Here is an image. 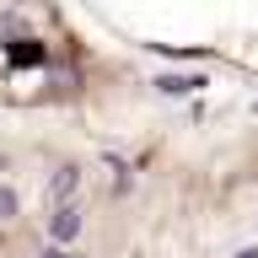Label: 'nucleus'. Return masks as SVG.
Returning <instances> with one entry per match:
<instances>
[{
	"label": "nucleus",
	"instance_id": "obj_6",
	"mask_svg": "<svg viewBox=\"0 0 258 258\" xmlns=\"http://www.w3.org/2000/svg\"><path fill=\"white\" fill-rule=\"evenodd\" d=\"M43 258H70V253H59V247H48V253H43Z\"/></svg>",
	"mask_w": 258,
	"mask_h": 258
},
{
	"label": "nucleus",
	"instance_id": "obj_2",
	"mask_svg": "<svg viewBox=\"0 0 258 258\" xmlns=\"http://www.w3.org/2000/svg\"><path fill=\"white\" fill-rule=\"evenodd\" d=\"M76 183H81L76 167H59V177H54V199H70V194H76Z\"/></svg>",
	"mask_w": 258,
	"mask_h": 258
},
{
	"label": "nucleus",
	"instance_id": "obj_3",
	"mask_svg": "<svg viewBox=\"0 0 258 258\" xmlns=\"http://www.w3.org/2000/svg\"><path fill=\"white\" fill-rule=\"evenodd\" d=\"M194 86H199L194 76H167V81H161V92H194Z\"/></svg>",
	"mask_w": 258,
	"mask_h": 258
},
{
	"label": "nucleus",
	"instance_id": "obj_1",
	"mask_svg": "<svg viewBox=\"0 0 258 258\" xmlns=\"http://www.w3.org/2000/svg\"><path fill=\"white\" fill-rule=\"evenodd\" d=\"M48 231H54V242H70L81 231V210L76 205H59V210H54V221H48Z\"/></svg>",
	"mask_w": 258,
	"mask_h": 258
},
{
	"label": "nucleus",
	"instance_id": "obj_4",
	"mask_svg": "<svg viewBox=\"0 0 258 258\" xmlns=\"http://www.w3.org/2000/svg\"><path fill=\"white\" fill-rule=\"evenodd\" d=\"M11 215H16V194L0 188V221H11Z\"/></svg>",
	"mask_w": 258,
	"mask_h": 258
},
{
	"label": "nucleus",
	"instance_id": "obj_5",
	"mask_svg": "<svg viewBox=\"0 0 258 258\" xmlns=\"http://www.w3.org/2000/svg\"><path fill=\"white\" fill-rule=\"evenodd\" d=\"M237 258H258V247H242V253H237Z\"/></svg>",
	"mask_w": 258,
	"mask_h": 258
}]
</instances>
